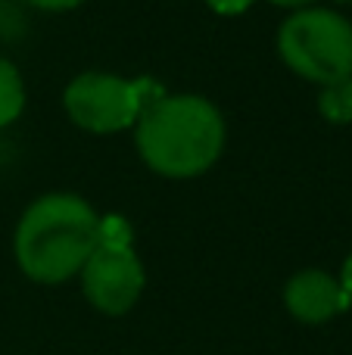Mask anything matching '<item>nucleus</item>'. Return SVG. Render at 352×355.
Returning a JSON list of instances; mask_svg holds the SVG:
<instances>
[{
    "instance_id": "6e6552de",
    "label": "nucleus",
    "mask_w": 352,
    "mask_h": 355,
    "mask_svg": "<svg viewBox=\"0 0 352 355\" xmlns=\"http://www.w3.org/2000/svg\"><path fill=\"white\" fill-rule=\"evenodd\" d=\"M318 112H322L328 122L334 125H346L352 122V75L340 78L334 85L322 87V97H318Z\"/></svg>"
},
{
    "instance_id": "1a4fd4ad",
    "label": "nucleus",
    "mask_w": 352,
    "mask_h": 355,
    "mask_svg": "<svg viewBox=\"0 0 352 355\" xmlns=\"http://www.w3.org/2000/svg\"><path fill=\"white\" fill-rule=\"evenodd\" d=\"M209 3L212 12H218V16H240V12H247L249 6L256 3V0H206Z\"/></svg>"
},
{
    "instance_id": "39448f33",
    "label": "nucleus",
    "mask_w": 352,
    "mask_h": 355,
    "mask_svg": "<svg viewBox=\"0 0 352 355\" xmlns=\"http://www.w3.org/2000/svg\"><path fill=\"white\" fill-rule=\"evenodd\" d=\"M147 275L131 250V234L122 218H103L100 243L81 268V290L103 315H125L141 300Z\"/></svg>"
},
{
    "instance_id": "f257e3e1",
    "label": "nucleus",
    "mask_w": 352,
    "mask_h": 355,
    "mask_svg": "<svg viewBox=\"0 0 352 355\" xmlns=\"http://www.w3.org/2000/svg\"><path fill=\"white\" fill-rule=\"evenodd\" d=\"M103 218L78 193H44L16 227V262L35 284H66L81 275L100 243Z\"/></svg>"
},
{
    "instance_id": "f8f14e48",
    "label": "nucleus",
    "mask_w": 352,
    "mask_h": 355,
    "mask_svg": "<svg viewBox=\"0 0 352 355\" xmlns=\"http://www.w3.org/2000/svg\"><path fill=\"white\" fill-rule=\"evenodd\" d=\"M268 3L274 6H284V10H306L309 3H315V0H268Z\"/></svg>"
},
{
    "instance_id": "f03ea898",
    "label": "nucleus",
    "mask_w": 352,
    "mask_h": 355,
    "mask_svg": "<svg viewBox=\"0 0 352 355\" xmlns=\"http://www.w3.org/2000/svg\"><path fill=\"white\" fill-rule=\"evenodd\" d=\"M225 119L215 103L197 94H162L134 125L141 159L162 178L209 172L225 150Z\"/></svg>"
},
{
    "instance_id": "9d476101",
    "label": "nucleus",
    "mask_w": 352,
    "mask_h": 355,
    "mask_svg": "<svg viewBox=\"0 0 352 355\" xmlns=\"http://www.w3.org/2000/svg\"><path fill=\"white\" fill-rule=\"evenodd\" d=\"M25 3H31L35 10H44V12H66V10L81 6L85 0H25Z\"/></svg>"
},
{
    "instance_id": "9b49d317",
    "label": "nucleus",
    "mask_w": 352,
    "mask_h": 355,
    "mask_svg": "<svg viewBox=\"0 0 352 355\" xmlns=\"http://www.w3.org/2000/svg\"><path fill=\"white\" fill-rule=\"evenodd\" d=\"M340 284H343V290H346V296H349V306H352V252H349V259H346V262H343Z\"/></svg>"
},
{
    "instance_id": "7ed1b4c3",
    "label": "nucleus",
    "mask_w": 352,
    "mask_h": 355,
    "mask_svg": "<svg viewBox=\"0 0 352 355\" xmlns=\"http://www.w3.org/2000/svg\"><path fill=\"white\" fill-rule=\"evenodd\" d=\"M278 53L290 72L315 85L352 75V22L324 6L297 10L278 31Z\"/></svg>"
},
{
    "instance_id": "423d86ee",
    "label": "nucleus",
    "mask_w": 352,
    "mask_h": 355,
    "mask_svg": "<svg viewBox=\"0 0 352 355\" xmlns=\"http://www.w3.org/2000/svg\"><path fill=\"white\" fill-rule=\"evenodd\" d=\"M284 306L303 324H324L349 309V296L343 290L340 277L328 275L322 268H306L287 281Z\"/></svg>"
},
{
    "instance_id": "0eeeda50",
    "label": "nucleus",
    "mask_w": 352,
    "mask_h": 355,
    "mask_svg": "<svg viewBox=\"0 0 352 355\" xmlns=\"http://www.w3.org/2000/svg\"><path fill=\"white\" fill-rule=\"evenodd\" d=\"M25 110V81L6 56H0V128L12 125Z\"/></svg>"
},
{
    "instance_id": "20e7f679",
    "label": "nucleus",
    "mask_w": 352,
    "mask_h": 355,
    "mask_svg": "<svg viewBox=\"0 0 352 355\" xmlns=\"http://www.w3.org/2000/svg\"><path fill=\"white\" fill-rule=\"evenodd\" d=\"M153 78H118L109 72H85L62 91V106L78 128L91 135H118L137 125L150 103L162 97Z\"/></svg>"
}]
</instances>
